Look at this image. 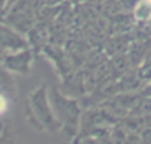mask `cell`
<instances>
[{"label":"cell","mask_w":151,"mask_h":144,"mask_svg":"<svg viewBox=\"0 0 151 144\" xmlns=\"http://www.w3.org/2000/svg\"><path fill=\"white\" fill-rule=\"evenodd\" d=\"M136 75H138L139 80L144 82L145 85H147L148 82H151V52L144 58L142 64L139 65V68H138V71H136Z\"/></svg>","instance_id":"cell-6"},{"label":"cell","mask_w":151,"mask_h":144,"mask_svg":"<svg viewBox=\"0 0 151 144\" xmlns=\"http://www.w3.org/2000/svg\"><path fill=\"white\" fill-rule=\"evenodd\" d=\"M5 20V8H0V21Z\"/></svg>","instance_id":"cell-16"},{"label":"cell","mask_w":151,"mask_h":144,"mask_svg":"<svg viewBox=\"0 0 151 144\" xmlns=\"http://www.w3.org/2000/svg\"><path fill=\"white\" fill-rule=\"evenodd\" d=\"M141 94H142V95H150V97H151V82H148V83L141 89Z\"/></svg>","instance_id":"cell-13"},{"label":"cell","mask_w":151,"mask_h":144,"mask_svg":"<svg viewBox=\"0 0 151 144\" xmlns=\"http://www.w3.org/2000/svg\"><path fill=\"white\" fill-rule=\"evenodd\" d=\"M147 117H148V122L151 123V116H147Z\"/></svg>","instance_id":"cell-18"},{"label":"cell","mask_w":151,"mask_h":144,"mask_svg":"<svg viewBox=\"0 0 151 144\" xmlns=\"http://www.w3.org/2000/svg\"><path fill=\"white\" fill-rule=\"evenodd\" d=\"M0 144H15L9 129H3V132L0 134Z\"/></svg>","instance_id":"cell-9"},{"label":"cell","mask_w":151,"mask_h":144,"mask_svg":"<svg viewBox=\"0 0 151 144\" xmlns=\"http://www.w3.org/2000/svg\"><path fill=\"white\" fill-rule=\"evenodd\" d=\"M141 138L144 141V144H151V125L145 126L141 132Z\"/></svg>","instance_id":"cell-10"},{"label":"cell","mask_w":151,"mask_h":144,"mask_svg":"<svg viewBox=\"0 0 151 144\" xmlns=\"http://www.w3.org/2000/svg\"><path fill=\"white\" fill-rule=\"evenodd\" d=\"M28 48V42L21 36L19 31L12 28L11 25L0 24V49L6 52H17Z\"/></svg>","instance_id":"cell-3"},{"label":"cell","mask_w":151,"mask_h":144,"mask_svg":"<svg viewBox=\"0 0 151 144\" xmlns=\"http://www.w3.org/2000/svg\"><path fill=\"white\" fill-rule=\"evenodd\" d=\"M0 8H9V0H0Z\"/></svg>","instance_id":"cell-15"},{"label":"cell","mask_w":151,"mask_h":144,"mask_svg":"<svg viewBox=\"0 0 151 144\" xmlns=\"http://www.w3.org/2000/svg\"><path fill=\"white\" fill-rule=\"evenodd\" d=\"M27 116L30 122L40 131L58 132L61 129L59 122L55 117L49 94L45 85L33 91L27 98Z\"/></svg>","instance_id":"cell-2"},{"label":"cell","mask_w":151,"mask_h":144,"mask_svg":"<svg viewBox=\"0 0 151 144\" xmlns=\"http://www.w3.org/2000/svg\"><path fill=\"white\" fill-rule=\"evenodd\" d=\"M15 2H17V0H9V8H11V6H12Z\"/></svg>","instance_id":"cell-17"},{"label":"cell","mask_w":151,"mask_h":144,"mask_svg":"<svg viewBox=\"0 0 151 144\" xmlns=\"http://www.w3.org/2000/svg\"><path fill=\"white\" fill-rule=\"evenodd\" d=\"M80 144H105L102 140H99V138H93V137H88V138H85L83 141H80Z\"/></svg>","instance_id":"cell-11"},{"label":"cell","mask_w":151,"mask_h":144,"mask_svg":"<svg viewBox=\"0 0 151 144\" xmlns=\"http://www.w3.org/2000/svg\"><path fill=\"white\" fill-rule=\"evenodd\" d=\"M71 2H82V0H71Z\"/></svg>","instance_id":"cell-19"},{"label":"cell","mask_w":151,"mask_h":144,"mask_svg":"<svg viewBox=\"0 0 151 144\" xmlns=\"http://www.w3.org/2000/svg\"><path fill=\"white\" fill-rule=\"evenodd\" d=\"M31 61H33V54L28 48L12 52L3 58V64L8 70L18 71V73H24V75H27L30 71Z\"/></svg>","instance_id":"cell-4"},{"label":"cell","mask_w":151,"mask_h":144,"mask_svg":"<svg viewBox=\"0 0 151 144\" xmlns=\"http://www.w3.org/2000/svg\"><path fill=\"white\" fill-rule=\"evenodd\" d=\"M8 110V100L0 94V114H3Z\"/></svg>","instance_id":"cell-12"},{"label":"cell","mask_w":151,"mask_h":144,"mask_svg":"<svg viewBox=\"0 0 151 144\" xmlns=\"http://www.w3.org/2000/svg\"><path fill=\"white\" fill-rule=\"evenodd\" d=\"M129 114H133V116H151V97L150 95H142L139 92L138 100L133 104V107H132Z\"/></svg>","instance_id":"cell-5"},{"label":"cell","mask_w":151,"mask_h":144,"mask_svg":"<svg viewBox=\"0 0 151 144\" xmlns=\"http://www.w3.org/2000/svg\"><path fill=\"white\" fill-rule=\"evenodd\" d=\"M135 17L139 21H147L151 18V0H141L135 8Z\"/></svg>","instance_id":"cell-7"},{"label":"cell","mask_w":151,"mask_h":144,"mask_svg":"<svg viewBox=\"0 0 151 144\" xmlns=\"http://www.w3.org/2000/svg\"><path fill=\"white\" fill-rule=\"evenodd\" d=\"M62 0H46V6H55V5H59Z\"/></svg>","instance_id":"cell-14"},{"label":"cell","mask_w":151,"mask_h":144,"mask_svg":"<svg viewBox=\"0 0 151 144\" xmlns=\"http://www.w3.org/2000/svg\"><path fill=\"white\" fill-rule=\"evenodd\" d=\"M49 100L55 113L56 120L59 122L61 132L67 140H76L80 132L82 122V107L77 100H73L61 94L56 88H52L49 94Z\"/></svg>","instance_id":"cell-1"},{"label":"cell","mask_w":151,"mask_h":144,"mask_svg":"<svg viewBox=\"0 0 151 144\" xmlns=\"http://www.w3.org/2000/svg\"><path fill=\"white\" fill-rule=\"evenodd\" d=\"M124 144H144L142 138H141V134H135V132H129L127 134V138L124 141Z\"/></svg>","instance_id":"cell-8"}]
</instances>
